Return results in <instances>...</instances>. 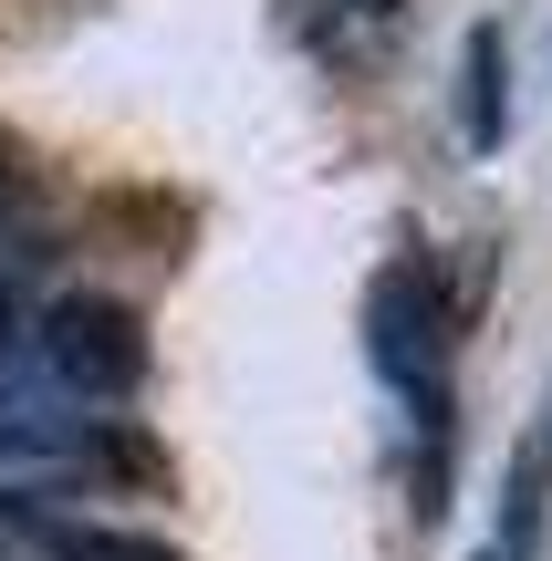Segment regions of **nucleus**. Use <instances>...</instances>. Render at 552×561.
<instances>
[{
	"mask_svg": "<svg viewBox=\"0 0 552 561\" xmlns=\"http://www.w3.org/2000/svg\"><path fill=\"white\" fill-rule=\"evenodd\" d=\"M375 375L386 396L407 405V437H417V510H438V447H449V280L438 261H396L375 280Z\"/></svg>",
	"mask_w": 552,
	"mask_h": 561,
	"instance_id": "obj_1",
	"label": "nucleus"
},
{
	"mask_svg": "<svg viewBox=\"0 0 552 561\" xmlns=\"http://www.w3.org/2000/svg\"><path fill=\"white\" fill-rule=\"evenodd\" d=\"M542 489H552V396H542V416L521 426L511 468H500V510H491V541H480L470 561H532V541H542Z\"/></svg>",
	"mask_w": 552,
	"mask_h": 561,
	"instance_id": "obj_2",
	"label": "nucleus"
},
{
	"mask_svg": "<svg viewBox=\"0 0 552 561\" xmlns=\"http://www.w3.org/2000/svg\"><path fill=\"white\" fill-rule=\"evenodd\" d=\"M334 21H354V32H345V62H354V53H375V42H396L407 0H303V42H313V53L334 42Z\"/></svg>",
	"mask_w": 552,
	"mask_h": 561,
	"instance_id": "obj_3",
	"label": "nucleus"
},
{
	"mask_svg": "<svg viewBox=\"0 0 552 561\" xmlns=\"http://www.w3.org/2000/svg\"><path fill=\"white\" fill-rule=\"evenodd\" d=\"M459 125H470L480 146H500V32H491V21L470 32V94H459Z\"/></svg>",
	"mask_w": 552,
	"mask_h": 561,
	"instance_id": "obj_4",
	"label": "nucleus"
}]
</instances>
